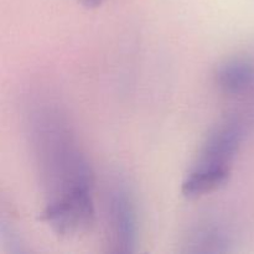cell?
<instances>
[{
	"instance_id": "obj_6",
	"label": "cell",
	"mask_w": 254,
	"mask_h": 254,
	"mask_svg": "<svg viewBox=\"0 0 254 254\" xmlns=\"http://www.w3.org/2000/svg\"><path fill=\"white\" fill-rule=\"evenodd\" d=\"M79 1L87 9H94V7L99 6L104 0H79Z\"/></svg>"
},
{
	"instance_id": "obj_1",
	"label": "cell",
	"mask_w": 254,
	"mask_h": 254,
	"mask_svg": "<svg viewBox=\"0 0 254 254\" xmlns=\"http://www.w3.org/2000/svg\"><path fill=\"white\" fill-rule=\"evenodd\" d=\"M27 136L44 195L42 220L56 235L76 237L96 221L94 174L73 129L51 102L35 104Z\"/></svg>"
},
{
	"instance_id": "obj_4",
	"label": "cell",
	"mask_w": 254,
	"mask_h": 254,
	"mask_svg": "<svg viewBox=\"0 0 254 254\" xmlns=\"http://www.w3.org/2000/svg\"><path fill=\"white\" fill-rule=\"evenodd\" d=\"M218 91L227 97H243L254 89V61L231 57L216 67L213 74Z\"/></svg>"
},
{
	"instance_id": "obj_3",
	"label": "cell",
	"mask_w": 254,
	"mask_h": 254,
	"mask_svg": "<svg viewBox=\"0 0 254 254\" xmlns=\"http://www.w3.org/2000/svg\"><path fill=\"white\" fill-rule=\"evenodd\" d=\"M106 246L109 253H131L138 242V213L133 195L124 184L109 188L104 200Z\"/></svg>"
},
{
	"instance_id": "obj_2",
	"label": "cell",
	"mask_w": 254,
	"mask_h": 254,
	"mask_svg": "<svg viewBox=\"0 0 254 254\" xmlns=\"http://www.w3.org/2000/svg\"><path fill=\"white\" fill-rule=\"evenodd\" d=\"M243 136L245 127L236 118L223 119L208 131L181 185L186 198H201L226 185Z\"/></svg>"
},
{
	"instance_id": "obj_5",
	"label": "cell",
	"mask_w": 254,
	"mask_h": 254,
	"mask_svg": "<svg viewBox=\"0 0 254 254\" xmlns=\"http://www.w3.org/2000/svg\"><path fill=\"white\" fill-rule=\"evenodd\" d=\"M232 237L216 222H200L192 226L183 240L185 253H226L231 251Z\"/></svg>"
}]
</instances>
